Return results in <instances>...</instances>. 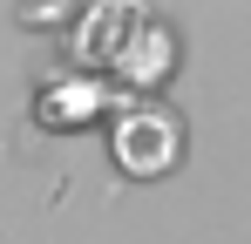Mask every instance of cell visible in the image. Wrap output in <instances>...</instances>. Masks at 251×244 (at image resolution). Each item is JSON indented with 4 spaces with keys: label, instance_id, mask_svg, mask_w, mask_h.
Listing matches in <instances>:
<instances>
[{
    "label": "cell",
    "instance_id": "cell-1",
    "mask_svg": "<svg viewBox=\"0 0 251 244\" xmlns=\"http://www.w3.org/2000/svg\"><path fill=\"white\" fill-rule=\"evenodd\" d=\"M176 156H183L176 116H163V109H129V116L116 122V163H123L129 176H163Z\"/></svg>",
    "mask_w": 251,
    "mask_h": 244
}]
</instances>
